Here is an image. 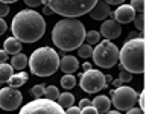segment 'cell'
Segmentation results:
<instances>
[{"label": "cell", "instance_id": "1", "mask_svg": "<svg viewBox=\"0 0 152 114\" xmlns=\"http://www.w3.org/2000/svg\"><path fill=\"white\" fill-rule=\"evenodd\" d=\"M12 34L21 43H35L46 32V21L34 9H23L12 18Z\"/></svg>", "mask_w": 152, "mask_h": 114}, {"label": "cell", "instance_id": "2", "mask_svg": "<svg viewBox=\"0 0 152 114\" xmlns=\"http://www.w3.org/2000/svg\"><path fill=\"white\" fill-rule=\"evenodd\" d=\"M85 40V28L78 18H62L52 29V41L64 52L78 49Z\"/></svg>", "mask_w": 152, "mask_h": 114}, {"label": "cell", "instance_id": "3", "mask_svg": "<svg viewBox=\"0 0 152 114\" xmlns=\"http://www.w3.org/2000/svg\"><path fill=\"white\" fill-rule=\"evenodd\" d=\"M120 66L129 73L145 72V38L126 40L122 50H119Z\"/></svg>", "mask_w": 152, "mask_h": 114}, {"label": "cell", "instance_id": "4", "mask_svg": "<svg viewBox=\"0 0 152 114\" xmlns=\"http://www.w3.org/2000/svg\"><path fill=\"white\" fill-rule=\"evenodd\" d=\"M28 66L35 76H50L59 69V55L52 47H40L28 59Z\"/></svg>", "mask_w": 152, "mask_h": 114}, {"label": "cell", "instance_id": "5", "mask_svg": "<svg viewBox=\"0 0 152 114\" xmlns=\"http://www.w3.org/2000/svg\"><path fill=\"white\" fill-rule=\"evenodd\" d=\"M96 2L97 0H43V3L49 6L55 14L69 18H76L88 14Z\"/></svg>", "mask_w": 152, "mask_h": 114}, {"label": "cell", "instance_id": "6", "mask_svg": "<svg viewBox=\"0 0 152 114\" xmlns=\"http://www.w3.org/2000/svg\"><path fill=\"white\" fill-rule=\"evenodd\" d=\"M91 55L96 66L102 69H111L119 61V49L110 40H104L97 43V46L93 49Z\"/></svg>", "mask_w": 152, "mask_h": 114}, {"label": "cell", "instance_id": "7", "mask_svg": "<svg viewBox=\"0 0 152 114\" xmlns=\"http://www.w3.org/2000/svg\"><path fill=\"white\" fill-rule=\"evenodd\" d=\"M18 114H66V111L55 100L41 97L21 107Z\"/></svg>", "mask_w": 152, "mask_h": 114}, {"label": "cell", "instance_id": "8", "mask_svg": "<svg viewBox=\"0 0 152 114\" xmlns=\"http://www.w3.org/2000/svg\"><path fill=\"white\" fill-rule=\"evenodd\" d=\"M111 104L116 107L119 111H128L131 110L135 102H137V91L131 87H126V85H122V87H117L116 90H113L111 93Z\"/></svg>", "mask_w": 152, "mask_h": 114}, {"label": "cell", "instance_id": "9", "mask_svg": "<svg viewBox=\"0 0 152 114\" xmlns=\"http://www.w3.org/2000/svg\"><path fill=\"white\" fill-rule=\"evenodd\" d=\"M81 88L87 93H97L102 88H107V82H105V76L100 70H87L85 73L81 75V82H79Z\"/></svg>", "mask_w": 152, "mask_h": 114}, {"label": "cell", "instance_id": "10", "mask_svg": "<svg viewBox=\"0 0 152 114\" xmlns=\"http://www.w3.org/2000/svg\"><path fill=\"white\" fill-rule=\"evenodd\" d=\"M23 102V94L18 91V88L6 87L0 90V108L5 111H14Z\"/></svg>", "mask_w": 152, "mask_h": 114}, {"label": "cell", "instance_id": "11", "mask_svg": "<svg viewBox=\"0 0 152 114\" xmlns=\"http://www.w3.org/2000/svg\"><path fill=\"white\" fill-rule=\"evenodd\" d=\"M99 34L104 35L107 40H113V38L120 37V34H122V26H120V23H117L114 18H111V20H107V21L102 23Z\"/></svg>", "mask_w": 152, "mask_h": 114}, {"label": "cell", "instance_id": "12", "mask_svg": "<svg viewBox=\"0 0 152 114\" xmlns=\"http://www.w3.org/2000/svg\"><path fill=\"white\" fill-rule=\"evenodd\" d=\"M114 20H116L117 23H129L134 20L135 17V11L131 8V5H119V8L116 9V12H114Z\"/></svg>", "mask_w": 152, "mask_h": 114}, {"label": "cell", "instance_id": "13", "mask_svg": "<svg viewBox=\"0 0 152 114\" xmlns=\"http://www.w3.org/2000/svg\"><path fill=\"white\" fill-rule=\"evenodd\" d=\"M90 17L93 18V20H104V18H107L110 14H111V11H110V5H107L104 0H97L96 2V5L90 9Z\"/></svg>", "mask_w": 152, "mask_h": 114}, {"label": "cell", "instance_id": "14", "mask_svg": "<svg viewBox=\"0 0 152 114\" xmlns=\"http://www.w3.org/2000/svg\"><path fill=\"white\" fill-rule=\"evenodd\" d=\"M59 69L64 73H73L79 69V61L72 55H64L59 61Z\"/></svg>", "mask_w": 152, "mask_h": 114}, {"label": "cell", "instance_id": "15", "mask_svg": "<svg viewBox=\"0 0 152 114\" xmlns=\"http://www.w3.org/2000/svg\"><path fill=\"white\" fill-rule=\"evenodd\" d=\"M91 105L96 108V111H97V113L104 114V113L110 111V107H111V100H110V97H107V96H96V97L93 99Z\"/></svg>", "mask_w": 152, "mask_h": 114}, {"label": "cell", "instance_id": "16", "mask_svg": "<svg viewBox=\"0 0 152 114\" xmlns=\"http://www.w3.org/2000/svg\"><path fill=\"white\" fill-rule=\"evenodd\" d=\"M3 50H5L6 53H11V55L20 53V50H21V41H18L15 37L6 38V41L3 43Z\"/></svg>", "mask_w": 152, "mask_h": 114}, {"label": "cell", "instance_id": "17", "mask_svg": "<svg viewBox=\"0 0 152 114\" xmlns=\"http://www.w3.org/2000/svg\"><path fill=\"white\" fill-rule=\"evenodd\" d=\"M11 66L14 70H23L28 66V56L24 53H15L11 58Z\"/></svg>", "mask_w": 152, "mask_h": 114}, {"label": "cell", "instance_id": "18", "mask_svg": "<svg viewBox=\"0 0 152 114\" xmlns=\"http://www.w3.org/2000/svg\"><path fill=\"white\" fill-rule=\"evenodd\" d=\"M28 79H29V75L26 72H20L17 75H12L11 78H9V81H8V84H9V87L18 88V87H21L24 82H26Z\"/></svg>", "mask_w": 152, "mask_h": 114}, {"label": "cell", "instance_id": "19", "mask_svg": "<svg viewBox=\"0 0 152 114\" xmlns=\"http://www.w3.org/2000/svg\"><path fill=\"white\" fill-rule=\"evenodd\" d=\"M56 102H58V105L62 107V108H70V107H73V104H75V96H73L72 93H69V91L59 93Z\"/></svg>", "mask_w": 152, "mask_h": 114}, {"label": "cell", "instance_id": "20", "mask_svg": "<svg viewBox=\"0 0 152 114\" xmlns=\"http://www.w3.org/2000/svg\"><path fill=\"white\" fill-rule=\"evenodd\" d=\"M12 75H14V69H12V66L6 64V62H2V64H0V84L8 82Z\"/></svg>", "mask_w": 152, "mask_h": 114}, {"label": "cell", "instance_id": "21", "mask_svg": "<svg viewBox=\"0 0 152 114\" xmlns=\"http://www.w3.org/2000/svg\"><path fill=\"white\" fill-rule=\"evenodd\" d=\"M61 85L66 88V90H70V88H73L76 85V78L72 75V73H66L64 76L61 78Z\"/></svg>", "mask_w": 152, "mask_h": 114}, {"label": "cell", "instance_id": "22", "mask_svg": "<svg viewBox=\"0 0 152 114\" xmlns=\"http://www.w3.org/2000/svg\"><path fill=\"white\" fill-rule=\"evenodd\" d=\"M59 96V91H58V88L55 85H49L44 88V97L46 99H50V100H55L56 102V99Z\"/></svg>", "mask_w": 152, "mask_h": 114}, {"label": "cell", "instance_id": "23", "mask_svg": "<svg viewBox=\"0 0 152 114\" xmlns=\"http://www.w3.org/2000/svg\"><path fill=\"white\" fill-rule=\"evenodd\" d=\"M85 40H87V44H97L100 41V34L97 31L85 32Z\"/></svg>", "mask_w": 152, "mask_h": 114}, {"label": "cell", "instance_id": "24", "mask_svg": "<svg viewBox=\"0 0 152 114\" xmlns=\"http://www.w3.org/2000/svg\"><path fill=\"white\" fill-rule=\"evenodd\" d=\"M78 53L81 58H90L91 53H93V47L91 44H81L78 47Z\"/></svg>", "mask_w": 152, "mask_h": 114}, {"label": "cell", "instance_id": "25", "mask_svg": "<svg viewBox=\"0 0 152 114\" xmlns=\"http://www.w3.org/2000/svg\"><path fill=\"white\" fill-rule=\"evenodd\" d=\"M134 24H135V28L140 31V34L143 32V29H145V14L143 12H138V14H135V17H134Z\"/></svg>", "mask_w": 152, "mask_h": 114}, {"label": "cell", "instance_id": "26", "mask_svg": "<svg viewBox=\"0 0 152 114\" xmlns=\"http://www.w3.org/2000/svg\"><path fill=\"white\" fill-rule=\"evenodd\" d=\"M120 75H119V79L125 84V82H131V79H132V73H129L128 70H125L122 66H120Z\"/></svg>", "mask_w": 152, "mask_h": 114}, {"label": "cell", "instance_id": "27", "mask_svg": "<svg viewBox=\"0 0 152 114\" xmlns=\"http://www.w3.org/2000/svg\"><path fill=\"white\" fill-rule=\"evenodd\" d=\"M44 88H46V87L41 85V84H40V85H34L32 90H31V93H32L37 99H41V97H44Z\"/></svg>", "mask_w": 152, "mask_h": 114}, {"label": "cell", "instance_id": "28", "mask_svg": "<svg viewBox=\"0 0 152 114\" xmlns=\"http://www.w3.org/2000/svg\"><path fill=\"white\" fill-rule=\"evenodd\" d=\"M131 8L135 12H143L145 11V0H132V2H131Z\"/></svg>", "mask_w": 152, "mask_h": 114}, {"label": "cell", "instance_id": "29", "mask_svg": "<svg viewBox=\"0 0 152 114\" xmlns=\"http://www.w3.org/2000/svg\"><path fill=\"white\" fill-rule=\"evenodd\" d=\"M9 14V6L6 3H2L0 2V18H3L5 15Z\"/></svg>", "mask_w": 152, "mask_h": 114}, {"label": "cell", "instance_id": "30", "mask_svg": "<svg viewBox=\"0 0 152 114\" xmlns=\"http://www.w3.org/2000/svg\"><path fill=\"white\" fill-rule=\"evenodd\" d=\"M81 114H99V113L96 111V108H94L93 105H90V107L82 108V110H81Z\"/></svg>", "mask_w": 152, "mask_h": 114}, {"label": "cell", "instance_id": "31", "mask_svg": "<svg viewBox=\"0 0 152 114\" xmlns=\"http://www.w3.org/2000/svg\"><path fill=\"white\" fill-rule=\"evenodd\" d=\"M24 3H26L28 6H31V8H37V6H40L43 3V0H24Z\"/></svg>", "mask_w": 152, "mask_h": 114}, {"label": "cell", "instance_id": "32", "mask_svg": "<svg viewBox=\"0 0 152 114\" xmlns=\"http://www.w3.org/2000/svg\"><path fill=\"white\" fill-rule=\"evenodd\" d=\"M90 105H91V100H90V99H82L81 102H79V107H78V108H79V110H82V108L90 107Z\"/></svg>", "mask_w": 152, "mask_h": 114}, {"label": "cell", "instance_id": "33", "mask_svg": "<svg viewBox=\"0 0 152 114\" xmlns=\"http://www.w3.org/2000/svg\"><path fill=\"white\" fill-rule=\"evenodd\" d=\"M6 29H8V26H6V21H5L3 18H0V35H3V34L6 32Z\"/></svg>", "mask_w": 152, "mask_h": 114}, {"label": "cell", "instance_id": "34", "mask_svg": "<svg viewBox=\"0 0 152 114\" xmlns=\"http://www.w3.org/2000/svg\"><path fill=\"white\" fill-rule=\"evenodd\" d=\"M126 114H145L143 113V110L142 108H131V110H128V111H126Z\"/></svg>", "mask_w": 152, "mask_h": 114}, {"label": "cell", "instance_id": "35", "mask_svg": "<svg viewBox=\"0 0 152 114\" xmlns=\"http://www.w3.org/2000/svg\"><path fill=\"white\" fill-rule=\"evenodd\" d=\"M66 114H81V110L78 107H70V108H67Z\"/></svg>", "mask_w": 152, "mask_h": 114}, {"label": "cell", "instance_id": "36", "mask_svg": "<svg viewBox=\"0 0 152 114\" xmlns=\"http://www.w3.org/2000/svg\"><path fill=\"white\" fill-rule=\"evenodd\" d=\"M107 5H123L125 0H104Z\"/></svg>", "mask_w": 152, "mask_h": 114}, {"label": "cell", "instance_id": "37", "mask_svg": "<svg viewBox=\"0 0 152 114\" xmlns=\"http://www.w3.org/2000/svg\"><path fill=\"white\" fill-rule=\"evenodd\" d=\"M6 59H8V53L5 52V50H0V64H2V62H6Z\"/></svg>", "mask_w": 152, "mask_h": 114}, {"label": "cell", "instance_id": "38", "mask_svg": "<svg viewBox=\"0 0 152 114\" xmlns=\"http://www.w3.org/2000/svg\"><path fill=\"white\" fill-rule=\"evenodd\" d=\"M140 37H143L140 32H129V35H128V40H134V38H140Z\"/></svg>", "mask_w": 152, "mask_h": 114}, {"label": "cell", "instance_id": "39", "mask_svg": "<svg viewBox=\"0 0 152 114\" xmlns=\"http://www.w3.org/2000/svg\"><path fill=\"white\" fill-rule=\"evenodd\" d=\"M43 14H44V15H52V14H53V11L50 9L49 6L44 5V6H43Z\"/></svg>", "mask_w": 152, "mask_h": 114}, {"label": "cell", "instance_id": "40", "mask_svg": "<svg viewBox=\"0 0 152 114\" xmlns=\"http://www.w3.org/2000/svg\"><path fill=\"white\" fill-rule=\"evenodd\" d=\"M113 85H114V88H117V87H122L123 85V82L120 81V79H113V82H111Z\"/></svg>", "mask_w": 152, "mask_h": 114}, {"label": "cell", "instance_id": "41", "mask_svg": "<svg viewBox=\"0 0 152 114\" xmlns=\"http://www.w3.org/2000/svg\"><path fill=\"white\" fill-rule=\"evenodd\" d=\"M140 108L142 110L145 108V91H142V94H140Z\"/></svg>", "mask_w": 152, "mask_h": 114}, {"label": "cell", "instance_id": "42", "mask_svg": "<svg viewBox=\"0 0 152 114\" xmlns=\"http://www.w3.org/2000/svg\"><path fill=\"white\" fill-rule=\"evenodd\" d=\"M82 69L87 72V70H90L91 69V64H90V62H84V64H82Z\"/></svg>", "mask_w": 152, "mask_h": 114}, {"label": "cell", "instance_id": "43", "mask_svg": "<svg viewBox=\"0 0 152 114\" xmlns=\"http://www.w3.org/2000/svg\"><path fill=\"white\" fill-rule=\"evenodd\" d=\"M111 81H113V76H111V75H107V76H105V82L108 84V82H111Z\"/></svg>", "mask_w": 152, "mask_h": 114}, {"label": "cell", "instance_id": "44", "mask_svg": "<svg viewBox=\"0 0 152 114\" xmlns=\"http://www.w3.org/2000/svg\"><path fill=\"white\" fill-rule=\"evenodd\" d=\"M0 2H2V3H14V2H17V0H0Z\"/></svg>", "mask_w": 152, "mask_h": 114}, {"label": "cell", "instance_id": "45", "mask_svg": "<svg viewBox=\"0 0 152 114\" xmlns=\"http://www.w3.org/2000/svg\"><path fill=\"white\" fill-rule=\"evenodd\" d=\"M105 114H120V113L119 111H107Z\"/></svg>", "mask_w": 152, "mask_h": 114}]
</instances>
